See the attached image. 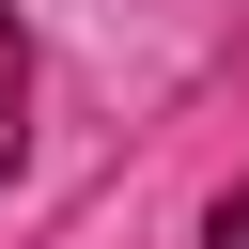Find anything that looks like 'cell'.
I'll list each match as a JSON object with an SVG mask.
<instances>
[{
  "mask_svg": "<svg viewBox=\"0 0 249 249\" xmlns=\"http://www.w3.org/2000/svg\"><path fill=\"white\" fill-rule=\"evenodd\" d=\"M16 140H31V16L0 0V171H16Z\"/></svg>",
  "mask_w": 249,
  "mask_h": 249,
  "instance_id": "obj_1",
  "label": "cell"
},
{
  "mask_svg": "<svg viewBox=\"0 0 249 249\" xmlns=\"http://www.w3.org/2000/svg\"><path fill=\"white\" fill-rule=\"evenodd\" d=\"M202 249H249V171H233V187L202 202Z\"/></svg>",
  "mask_w": 249,
  "mask_h": 249,
  "instance_id": "obj_2",
  "label": "cell"
}]
</instances>
